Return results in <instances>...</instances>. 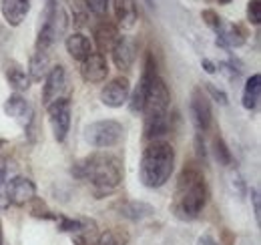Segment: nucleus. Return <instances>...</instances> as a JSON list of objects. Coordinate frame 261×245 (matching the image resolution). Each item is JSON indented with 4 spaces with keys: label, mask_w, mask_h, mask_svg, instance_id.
<instances>
[{
    "label": "nucleus",
    "mask_w": 261,
    "mask_h": 245,
    "mask_svg": "<svg viewBox=\"0 0 261 245\" xmlns=\"http://www.w3.org/2000/svg\"><path fill=\"white\" fill-rule=\"evenodd\" d=\"M119 36H121V34H119V29H117L115 24H111V22H100L97 29H95V44L98 46L100 55L111 53L113 46L117 44Z\"/></svg>",
    "instance_id": "6ab92c4d"
},
{
    "label": "nucleus",
    "mask_w": 261,
    "mask_h": 245,
    "mask_svg": "<svg viewBox=\"0 0 261 245\" xmlns=\"http://www.w3.org/2000/svg\"><path fill=\"white\" fill-rule=\"evenodd\" d=\"M31 10V0H0V12L10 27L22 24Z\"/></svg>",
    "instance_id": "dca6fc26"
},
{
    "label": "nucleus",
    "mask_w": 261,
    "mask_h": 245,
    "mask_svg": "<svg viewBox=\"0 0 261 245\" xmlns=\"http://www.w3.org/2000/svg\"><path fill=\"white\" fill-rule=\"evenodd\" d=\"M89 8L85 4V0H72V22L76 27H85L87 24V18H89Z\"/></svg>",
    "instance_id": "a878e982"
},
{
    "label": "nucleus",
    "mask_w": 261,
    "mask_h": 245,
    "mask_svg": "<svg viewBox=\"0 0 261 245\" xmlns=\"http://www.w3.org/2000/svg\"><path fill=\"white\" fill-rule=\"evenodd\" d=\"M85 225H83V221H79V219H70V217H59V229L61 231H70V233H76V231H81Z\"/></svg>",
    "instance_id": "c85d7f7f"
},
{
    "label": "nucleus",
    "mask_w": 261,
    "mask_h": 245,
    "mask_svg": "<svg viewBox=\"0 0 261 245\" xmlns=\"http://www.w3.org/2000/svg\"><path fill=\"white\" fill-rule=\"evenodd\" d=\"M157 75H159V72H157L155 59L149 55L147 61H145V68H143V72H141L139 85H137V89H135V92H133L130 101H127V103H129L130 113H143V107H145V101H147L149 89H151V85H153V81H155Z\"/></svg>",
    "instance_id": "0eeeda50"
},
{
    "label": "nucleus",
    "mask_w": 261,
    "mask_h": 245,
    "mask_svg": "<svg viewBox=\"0 0 261 245\" xmlns=\"http://www.w3.org/2000/svg\"><path fill=\"white\" fill-rule=\"evenodd\" d=\"M72 177L91 183L97 197H105L113 193L123 181V163L113 153H97L89 155L81 161H76L70 169Z\"/></svg>",
    "instance_id": "f257e3e1"
},
{
    "label": "nucleus",
    "mask_w": 261,
    "mask_h": 245,
    "mask_svg": "<svg viewBox=\"0 0 261 245\" xmlns=\"http://www.w3.org/2000/svg\"><path fill=\"white\" fill-rule=\"evenodd\" d=\"M4 113H6L8 117H12L16 122H20L27 131L31 129V125H33V121H34L33 107H31V103H29L20 92H14V94H10V96L6 99V103H4Z\"/></svg>",
    "instance_id": "ddd939ff"
},
{
    "label": "nucleus",
    "mask_w": 261,
    "mask_h": 245,
    "mask_svg": "<svg viewBox=\"0 0 261 245\" xmlns=\"http://www.w3.org/2000/svg\"><path fill=\"white\" fill-rule=\"evenodd\" d=\"M0 245H2V225H0Z\"/></svg>",
    "instance_id": "a19ab883"
},
{
    "label": "nucleus",
    "mask_w": 261,
    "mask_h": 245,
    "mask_svg": "<svg viewBox=\"0 0 261 245\" xmlns=\"http://www.w3.org/2000/svg\"><path fill=\"white\" fill-rule=\"evenodd\" d=\"M66 89V70L65 66L57 64L53 66L46 77H44V87H42V105L48 107L50 103L63 99V92Z\"/></svg>",
    "instance_id": "9d476101"
},
{
    "label": "nucleus",
    "mask_w": 261,
    "mask_h": 245,
    "mask_svg": "<svg viewBox=\"0 0 261 245\" xmlns=\"http://www.w3.org/2000/svg\"><path fill=\"white\" fill-rule=\"evenodd\" d=\"M46 111H48V122L53 127L55 139L59 143H65L68 129H70V101L63 96V99L50 103L46 107Z\"/></svg>",
    "instance_id": "6e6552de"
},
{
    "label": "nucleus",
    "mask_w": 261,
    "mask_h": 245,
    "mask_svg": "<svg viewBox=\"0 0 261 245\" xmlns=\"http://www.w3.org/2000/svg\"><path fill=\"white\" fill-rule=\"evenodd\" d=\"M111 53H113L115 66L121 68V70H129L135 59H137V46H135L133 38H129V36H119V40H117V44L113 46Z\"/></svg>",
    "instance_id": "2eb2a0df"
},
{
    "label": "nucleus",
    "mask_w": 261,
    "mask_h": 245,
    "mask_svg": "<svg viewBox=\"0 0 261 245\" xmlns=\"http://www.w3.org/2000/svg\"><path fill=\"white\" fill-rule=\"evenodd\" d=\"M217 2H219V4H229L231 0H217Z\"/></svg>",
    "instance_id": "4c0bfd02"
},
{
    "label": "nucleus",
    "mask_w": 261,
    "mask_h": 245,
    "mask_svg": "<svg viewBox=\"0 0 261 245\" xmlns=\"http://www.w3.org/2000/svg\"><path fill=\"white\" fill-rule=\"evenodd\" d=\"M4 183H6V165L0 163V193H2V189H4Z\"/></svg>",
    "instance_id": "f704fd0d"
},
{
    "label": "nucleus",
    "mask_w": 261,
    "mask_h": 245,
    "mask_svg": "<svg viewBox=\"0 0 261 245\" xmlns=\"http://www.w3.org/2000/svg\"><path fill=\"white\" fill-rule=\"evenodd\" d=\"M189 111H191V117L195 122L197 133H205L211 121H213V113H211V103H209V96L201 89H195L191 94V103H189Z\"/></svg>",
    "instance_id": "9b49d317"
},
{
    "label": "nucleus",
    "mask_w": 261,
    "mask_h": 245,
    "mask_svg": "<svg viewBox=\"0 0 261 245\" xmlns=\"http://www.w3.org/2000/svg\"><path fill=\"white\" fill-rule=\"evenodd\" d=\"M85 4L97 16H105L109 12V0H85Z\"/></svg>",
    "instance_id": "c756f323"
},
{
    "label": "nucleus",
    "mask_w": 261,
    "mask_h": 245,
    "mask_svg": "<svg viewBox=\"0 0 261 245\" xmlns=\"http://www.w3.org/2000/svg\"><path fill=\"white\" fill-rule=\"evenodd\" d=\"M247 20L253 27L261 24V0H249L247 2Z\"/></svg>",
    "instance_id": "cd10ccee"
},
{
    "label": "nucleus",
    "mask_w": 261,
    "mask_h": 245,
    "mask_svg": "<svg viewBox=\"0 0 261 245\" xmlns=\"http://www.w3.org/2000/svg\"><path fill=\"white\" fill-rule=\"evenodd\" d=\"M127 239H129L127 233H123L119 229H111L98 237L97 245H127Z\"/></svg>",
    "instance_id": "393cba45"
},
{
    "label": "nucleus",
    "mask_w": 261,
    "mask_h": 245,
    "mask_svg": "<svg viewBox=\"0 0 261 245\" xmlns=\"http://www.w3.org/2000/svg\"><path fill=\"white\" fill-rule=\"evenodd\" d=\"M199 245H217V241L211 235H203V237H199Z\"/></svg>",
    "instance_id": "c9c22d12"
},
{
    "label": "nucleus",
    "mask_w": 261,
    "mask_h": 245,
    "mask_svg": "<svg viewBox=\"0 0 261 245\" xmlns=\"http://www.w3.org/2000/svg\"><path fill=\"white\" fill-rule=\"evenodd\" d=\"M207 197H209V191L201 169L195 165H187L179 175L175 201H173V213L181 221H193L203 211Z\"/></svg>",
    "instance_id": "f03ea898"
},
{
    "label": "nucleus",
    "mask_w": 261,
    "mask_h": 245,
    "mask_svg": "<svg viewBox=\"0 0 261 245\" xmlns=\"http://www.w3.org/2000/svg\"><path fill=\"white\" fill-rule=\"evenodd\" d=\"M113 10L123 29H133L137 24V0H113Z\"/></svg>",
    "instance_id": "aec40b11"
},
{
    "label": "nucleus",
    "mask_w": 261,
    "mask_h": 245,
    "mask_svg": "<svg viewBox=\"0 0 261 245\" xmlns=\"http://www.w3.org/2000/svg\"><path fill=\"white\" fill-rule=\"evenodd\" d=\"M66 53L74 59V61H85L87 57L93 55V44L89 40V36H85L83 32H74L70 36H66Z\"/></svg>",
    "instance_id": "a211bd4d"
},
{
    "label": "nucleus",
    "mask_w": 261,
    "mask_h": 245,
    "mask_svg": "<svg viewBox=\"0 0 261 245\" xmlns=\"http://www.w3.org/2000/svg\"><path fill=\"white\" fill-rule=\"evenodd\" d=\"M175 169V149L171 143L165 141H151L145 147L141 163H139V179L149 189L163 187Z\"/></svg>",
    "instance_id": "7ed1b4c3"
},
{
    "label": "nucleus",
    "mask_w": 261,
    "mask_h": 245,
    "mask_svg": "<svg viewBox=\"0 0 261 245\" xmlns=\"http://www.w3.org/2000/svg\"><path fill=\"white\" fill-rule=\"evenodd\" d=\"M4 195H6V201L12 205H27L36 197V185L29 177L16 175L4 183Z\"/></svg>",
    "instance_id": "1a4fd4ad"
},
{
    "label": "nucleus",
    "mask_w": 261,
    "mask_h": 245,
    "mask_svg": "<svg viewBox=\"0 0 261 245\" xmlns=\"http://www.w3.org/2000/svg\"><path fill=\"white\" fill-rule=\"evenodd\" d=\"M125 135V129L119 121L102 119L85 127V141L95 149H109L115 147Z\"/></svg>",
    "instance_id": "423d86ee"
},
{
    "label": "nucleus",
    "mask_w": 261,
    "mask_h": 245,
    "mask_svg": "<svg viewBox=\"0 0 261 245\" xmlns=\"http://www.w3.org/2000/svg\"><path fill=\"white\" fill-rule=\"evenodd\" d=\"M213 155H215V159L221 167H231L233 165V155L229 151L227 143L223 141V137H219V135L213 139Z\"/></svg>",
    "instance_id": "b1692460"
},
{
    "label": "nucleus",
    "mask_w": 261,
    "mask_h": 245,
    "mask_svg": "<svg viewBox=\"0 0 261 245\" xmlns=\"http://www.w3.org/2000/svg\"><path fill=\"white\" fill-rule=\"evenodd\" d=\"M203 87H205V91L209 92V96L213 99V101H217L219 105H227V94L221 91V89H217L213 83H203Z\"/></svg>",
    "instance_id": "7c9ffc66"
},
{
    "label": "nucleus",
    "mask_w": 261,
    "mask_h": 245,
    "mask_svg": "<svg viewBox=\"0 0 261 245\" xmlns=\"http://www.w3.org/2000/svg\"><path fill=\"white\" fill-rule=\"evenodd\" d=\"M50 59H48V53H42V51H34V55L31 57V64H29V77L31 81L38 83L46 77V72L50 70Z\"/></svg>",
    "instance_id": "5701e85b"
},
{
    "label": "nucleus",
    "mask_w": 261,
    "mask_h": 245,
    "mask_svg": "<svg viewBox=\"0 0 261 245\" xmlns=\"http://www.w3.org/2000/svg\"><path fill=\"white\" fill-rule=\"evenodd\" d=\"M0 145H2V141H0Z\"/></svg>",
    "instance_id": "79ce46f5"
},
{
    "label": "nucleus",
    "mask_w": 261,
    "mask_h": 245,
    "mask_svg": "<svg viewBox=\"0 0 261 245\" xmlns=\"http://www.w3.org/2000/svg\"><path fill=\"white\" fill-rule=\"evenodd\" d=\"M147 4H149V6H151V8H153V6H155V2H153V0H147Z\"/></svg>",
    "instance_id": "58836bf2"
},
{
    "label": "nucleus",
    "mask_w": 261,
    "mask_h": 245,
    "mask_svg": "<svg viewBox=\"0 0 261 245\" xmlns=\"http://www.w3.org/2000/svg\"><path fill=\"white\" fill-rule=\"evenodd\" d=\"M4 77L8 81V85L16 92L27 91L31 87V77L27 72V68L16 61H6L4 62Z\"/></svg>",
    "instance_id": "f3484780"
},
{
    "label": "nucleus",
    "mask_w": 261,
    "mask_h": 245,
    "mask_svg": "<svg viewBox=\"0 0 261 245\" xmlns=\"http://www.w3.org/2000/svg\"><path fill=\"white\" fill-rule=\"evenodd\" d=\"M119 213L130 219V221H139V219H145V217L153 215L155 209H153V205H149L145 201H125V203L119 205Z\"/></svg>",
    "instance_id": "4be33fe9"
},
{
    "label": "nucleus",
    "mask_w": 261,
    "mask_h": 245,
    "mask_svg": "<svg viewBox=\"0 0 261 245\" xmlns=\"http://www.w3.org/2000/svg\"><path fill=\"white\" fill-rule=\"evenodd\" d=\"M251 201H253V213H255V221H257V223H259V217H261L259 189H251Z\"/></svg>",
    "instance_id": "473e14b6"
},
{
    "label": "nucleus",
    "mask_w": 261,
    "mask_h": 245,
    "mask_svg": "<svg viewBox=\"0 0 261 245\" xmlns=\"http://www.w3.org/2000/svg\"><path fill=\"white\" fill-rule=\"evenodd\" d=\"M201 18L205 20V24L211 29V31L215 32V34H219V32L223 31V18L215 12V10H211V8H207V10H203L201 12Z\"/></svg>",
    "instance_id": "bb28decb"
},
{
    "label": "nucleus",
    "mask_w": 261,
    "mask_h": 245,
    "mask_svg": "<svg viewBox=\"0 0 261 245\" xmlns=\"http://www.w3.org/2000/svg\"><path fill=\"white\" fill-rule=\"evenodd\" d=\"M259 96H261V75L255 72V75H251L247 79V83L243 87V96H241L243 107L247 111H255L257 105H259Z\"/></svg>",
    "instance_id": "412c9836"
},
{
    "label": "nucleus",
    "mask_w": 261,
    "mask_h": 245,
    "mask_svg": "<svg viewBox=\"0 0 261 245\" xmlns=\"http://www.w3.org/2000/svg\"><path fill=\"white\" fill-rule=\"evenodd\" d=\"M6 40H8V31L4 27H0V48L6 44Z\"/></svg>",
    "instance_id": "e433bc0d"
},
{
    "label": "nucleus",
    "mask_w": 261,
    "mask_h": 245,
    "mask_svg": "<svg viewBox=\"0 0 261 245\" xmlns=\"http://www.w3.org/2000/svg\"><path fill=\"white\" fill-rule=\"evenodd\" d=\"M46 2H55V4H61V0H46Z\"/></svg>",
    "instance_id": "ea45409f"
},
{
    "label": "nucleus",
    "mask_w": 261,
    "mask_h": 245,
    "mask_svg": "<svg viewBox=\"0 0 261 245\" xmlns=\"http://www.w3.org/2000/svg\"><path fill=\"white\" fill-rule=\"evenodd\" d=\"M195 151H197V157H199V161L205 165V163H207V149H205L203 133H197V137H195Z\"/></svg>",
    "instance_id": "2f4dec72"
},
{
    "label": "nucleus",
    "mask_w": 261,
    "mask_h": 245,
    "mask_svg": "<svg viewBox=\"0 0 261 245\" xmlns=\"http://www.w3.org/2000/svg\"><path fill=\"white\" fill-rule=\"evenodd\" d=\"M107 75H109V64H107L105 55L100 53H93L81 64V77L87 83H102Z\"/></svg>",
    "instance_id": "4468645a"
},
{
    "label": "nucleus",
    "mask_w": 261,
    "mask_h": 245,
    "mask_svg": "<svg viewBox=\"0 0 261 245\" xmlns=\"http://www.w3.org/2000/svg\"><path fill=\"white\" fill-rule=\"evenodd\" d=\"M129 94H130L129 79L127 77H117V79L109 81L102 87L100 101H102V105H107L111 109H119V107H123L129 101Z\"/></svg>",
    "instance_id": "f8f14e48"
},
{
    "label": "nucleus",
    "mask_w": 261,
    "mask_h": 245,
    "mask_svg": "<svg viewBox=\"0 0 261 245\" xmlns=\"http://www.w3.org/2000/svg\"><path fill=\"white\" fill-rule=\"evenodd\" d=\"M169 105H171V92L167 89L163 79L157 75L149 89L145 107H143V115H145L143 133H145L147 141H159L161 137L169 133V129H171Z\"/></svg>",
    "instance_id": "20e7f679"
},
{
    "label": "nucleus",
    "mask_w": 261,
    "mask_h": 245,
    "mask_svg": "<svg viewBox=\"0 0 261 245\" xmlns=\"http://www.w3.org/2000/svg\"><path fill=\"white\" fill-rule=\"evenodd\" d=\"M201 66H203V70H205V72H209V75H215V72H217L215 62L209 61V59H203V61H201Z\"/></svg>",
    "instance_id": "72a5a7b5"
},
{
    "label": "nucleus",
    "mask_w": 261,
    "mask_h": 245,
    "mask_svg": "<svg viewBox=\"0 0 261 245\" xmlns=\"http://www.w3.org/2000/svg\"><path fill=\"white\" fill-rule=\"evenodd\" d=\"M68 18L65 8L55 2H46L42 14H40V29L36 36V51L48 53V48L65 34Z\"/></svg>",
    "instance_id": "39448f33"
}]
</instances>
